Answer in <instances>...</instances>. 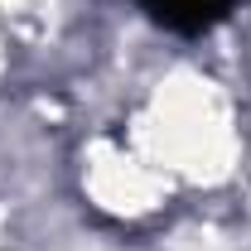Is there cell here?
Listing matches in <instances>:
<instances>
[{
	"label": "cell",
	"mask_w": 251,
	"mask_h": 251,
	"mask_svg": "<svg viewBox=\"0 0 251 251\" xmlns=\"http://www.w3.org/2000/svg\"><path fill=\"white\" fill-rule=\"evenodd\" d=\"M159 29L169 34H184V39H198V34L218 29L222 20L232 15L237 0H135Z\"/></svg>",
	"instance_id": "obj_1"
}]
</instances>
